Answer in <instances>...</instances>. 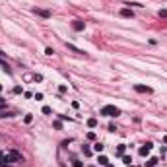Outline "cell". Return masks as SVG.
<instances>
[{"label": "cell", "instance_id": "6da1fadb", "mask_svg": "<svg viewBox=\"0 0 167 167\" xmlns=\"http://www.w3.org/2000/svg\"><path fill=\"white\" fill-rule=\"evenodd\" d=\"M101 115H107V117H119V115H121V109L115 107V105H105V107L101 109Z\"/></svg>", "mask_w": 167, "mask_h": 167}, {"label": "cell", "instance_id": "7a4b0ae2", "mask_svg": "<svg viewBox=\"0 0 167 167\" xmlns=\"http://www.w3.org/2000/svg\"><path fill=\"white\" fill-rule=\"evenodd\" d=\"M4 157H6V161H12V163H22V161H23V156L20 154V152H16V150L8 152Z\"/></svg>", "mask_w": 167, "mask_h": 167}, {"label": "cell", "instance_id": "3957f363", "mask_svg": "<svg viewBox=\"0 0 167 167\" xmlns=\"http://www.w3.org/2000/svg\"><path fill=\"white\" fill-rule=\"evenodd\" d=\"M84 27H86V23H84V22H80V20L72 22V29H74V31H84Z\"/></svg>", "mask_w": 167, "mask_h": 167}, {"label": "cell", "instance_id": "277c9868", "mask_svg": "<svg viewBox=\"0 0 167 167\" xmlns=\"http://www.w3.org/2000/svg\"><path fill=\"white\" fill-rule=\"evenodd\" d=\"M150 150H152V142H148L146 146L140 148V156H148V154H150Z\"/></svg>", "mask_w": 167, "mask_h": 167}, {"label": "cell", "instance_id": "5b68a950", "mask_svg": "<svg viewBox=\"0 0 167 167\" xmlns=\"http://www.w3.org/2000/svg\"><path fill=\"white\" fill-rule=\"evenodd\" d=\"M134 89L138 93H152V88H146V86H134Z\"/></svg>", "mask_w": 167, "mask_h": 167}, {"label": "cell", "instance_id": "8992f818", "mask_svg": "<svg viewBox=\"0 0 167 167\" xmlns=\"http://www.w3.org/2000/svg\"><path fill=\"white\" fill-rule=\"evenodd\" d=\"M35 14L37 16H41V18H51V12H47V10H39V8H35Z\"/></svg>", "mask_w": 167, "mask_h": 167}, {"label": "cell", "instance_id": "52a82bcc", "mask_svg": "<svg viewBox=\"0 0 167 167\" xmlns=\"http://www.w3.org/2000/svg\"><path fill=\"white\" fill-rule=\"evenodd\" d=\"M0 66H2V70H4L6 74H10V72H12L10 66H8V62H4V58H2V56H0Z\"/></svg>", "mask_w": 167, "mask_h": 167}, {"label": "cell", "instance_id": "ba28073f", "mask_svg": "<svg viewBox=\"0 0 167 167\" xmlns=\"http://www.w3.org/2000/svg\"><path fill=\"white\" fill-rule=\"evenodd\" d=\"M66 47L70 49V51H72V53H76V55H84V51H80L78 47H74L72 43H66Z\"/></svg>", "mask_w": 167, "mask_h": 167}, {"label": "cell", "instance_id": "9c48e42d", "mask_svg": "<svg viewBox=\"0 0 167 167\" xmlns=\"http://www.w3.org/2000/svg\"><path fill=\"white\" fill-rule=\"evenodd\" d=\"M121 16H123V18H132L134 14H132V10H128V8H123V10H121Z\"/></svg>", "mask_w": 167, "mask_h": 167}, {"label": "cell", "instance_id": "30bf717a", "mask_svg": "<svg viewBox=\"0 0 167 167\" xmlns=\"http://www.w3.org/2000/svg\"><path fill=\"white\" fill-rule=\"evenodd\" d=\"M157 161H159V159L152 157V159H148V161H146V167H156V165H157Z\"/></svg>", "mask_w": 167, "mask_h": 167}, {"label": "cell", "instance_id": "8fae6325", "mask_svg": "<svg viewBox=\"0 0 167 167\" xmlns=\"http://www.w3.org/2000/svg\"><path fill=\"white\" fill-rule=\"evenodd\" d=\"M88 126H89V128H95V126H97V119H89Z\"/></svg>", "mask_w": 167, "mask_h": 167}, {"label": "cell", "instance_id": "7c38bea8", "mask_svg": "<svg viewBox=\"0 0 167 167\" xmlns=\"http://www.w3.org/2000/svg\"><path fill=\"white\" fill-rule=\"evenodd\" d=\"M107 163H109V159L105 156H99V165H107Z\"/></svg>", "mask_w": 167, "mask_h": 167}, {"label": "cell", "instance_id": "4fadbf2b", "mask_svg": "<svg viewBox=\"0 0 167 167\" xmlns=\"http://www.w3.org/2000/svg\"><path fill=\"white\" fill-rule=\"evenodd\" d=\"M103 148H105V146L101 144V142H97V144L93 146V150H95V152H103Z\"/></svg>", "mask_w": 167, "mask_h": 167}, {"label": "cell", "instance_id": "5bb4252c", "mask_svg": "<svg viewBox=\"0 0 167 167\" xmlns=\"http://www.w3.org/2000/svg\"><path fill=\"white\" fill-rule=\"evenodd\" d=\"M0 117H14V113H10V111H0Z\"/></svg>", "mask_w": 167, "mask_h": 167}, {"label": "cell", "instance_id": "9a60e30c", "mask_svg": "<svg viewBox=\"0 0 167 167\" xmlns=\"http://www.w3.org/2000/svg\"><path fill=\"white\" fill-rule=\"evenodd\" d=\"M117 154H124V144H121L119 148H117Z\"/></svg>", "mask_w": 167, "mask_h": 167}, {"label": "cell", "instance_id": "2e32d148", "mask_svg": "<svg viewBox=\"0 0 167 167\" xmlns=\"http://www.w3.org/2000/svg\"><path fill=\"white\" fill-rule=\"evenodd\" d=\"M53 53H55V51H53L51 47H47V49H45V55H49V56H51V55H53Z\"/></svg>", "mask_w": 167, "mask_h": 167}, {"label": "cell", "instance_id": "e0dca14e", "mask_svg": "<svg viewBox=\"0 0 167 167\" xmlns=\"http://www.w3.org/2000/svg\"><path fill=\"white\" fill-rule=\"evenodd\" d=\"M23 121H25V123H31V121H33V117H31V115H25V119H23Z\"/></svg>", "mask_w": 167, "mask_h": 167}, {"label": "cell", "instance_id": "ac0fdd59", "mask_svg": "<svg viewBox=\"0 0 167 167\" xmlns=\"http://www.w3.org/2000/svg\"><path fill=\"white\" fill-rule=\"evenodd\" d=\"M22 91H23V89L20 88V86H16V88H14V93H22Z\"/></svg>", "mask_w": 167, "mask_h": 167}, {"label": "cell", "instance_id": "d6986e66", "mask_svg": "<svg viewBox=\"0 0 167 167\" xmlns=\"http://www.w3.org/2000/svg\"><path fill=\"white\" fill-rule=\"evenodd\" d=\"M43 113L45 115H51V107H43Z\"/></svg>", "mask_w": 167, "mask_h": 167}, {"label": "cell", "instance_id": "ffe728a7", "mask_svg": "<svg viewBox=\"0 0 167 167\" xmlns=\"http://www.w3.org/2000/svg\"><path fill=\"white\" fill-rule=\"evenodd\" d=\"M159 16L161 18H167V10H159Z\"/></svg>", "mask_w": 167, "mask_h": 167}, {"label": "cell", "instance_id": "44dd1931", "mask_svg": "<svg viewBox=\"0 0 167 167\" xmlns=\"http://www.w3.org/2000/svg\"><path fill=\"white\" fill-rule=\"evenodd\" d=\"M4 107H6V101H4L2 97H0V109H4Z\"/></svg>", "mask_w": 167, "mask_h": 167}, {"label": "cell", "instance_id": "7402d4cb", "mask_svg": "<svg viewBox=\"0 0 167 167\" xmlns=\"http://www.w3.org/2000/svg\"><path fill=\"white\" fill-rule=\"evenodd\" d=\"M0 167H12V165H6V163H0Z\"/></svg>", "mask_w": 167, "mask_h": 167}, {"label": "cell", "instance_id": "603a6c76", "mask_svg": "<svg viewBox=\"0 0 167 167\" xmlns=\"http://www.w3.org/2000/svg\"><path fill=\"white\" fill-rule=\"evenodd\" d=\"M163 142H165V144H167V134H165V136H163Z\"/></svg>", "mask_w": 167, "mask_h": 167}, {"label": "cell", "instance_id": "cb8c5ba5", "mask_svg": "<svg viewBox=\"0 0 167 167\" xmlns=\"http://www.w3.org/2000/svg\"><path fill=\"white\" fill-rule=\"evenodd\" d=\"M0 91H2V86H0Z\"/></svg>", "mask_w": 167, "mask_h": 167}]
</instances>
